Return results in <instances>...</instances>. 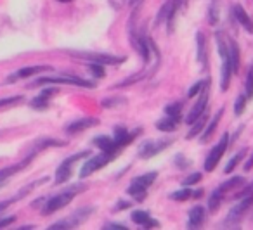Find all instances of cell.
Instances as JSON below:
<instances>
[{"label": "cell", "instance_id": "6da1fadb", "mask_svg": "<svg viewBox=\"0 0 253 230\" xmlns=\"http://www.w3.org/2000/svg\"><path fill=\"white\" fill-rule=\"evenodd\" d=\"M84 185H73V187L66 189V191H63L61 194L54 195V197L47 199V202L43 204V209L42 211L45 213V215H50V213H56L59 211V209H63L64 206H68L71 201H73V197L78 194V192L84 191Z\"/></svg>", "mask_w": 253, "mask_h": 230}, {"label": "cell", "instance_id": "7a4b0ae2", "mask_svg": "<svg viewBox=\"0 0 253 230\" xmlns=\"http://www.w3.org/2000/svg\"><path fill=\"white\" fill-rule=\"evenodd\" d=\"M155 180H156L155 171H151V173H146V175H141V177H137V178H134V180H132V184L128 185L126 192H128L130 195H134L135 201H142V199L146 197V194H148V189L151 187Z\"/></svg>", "mask_w": 253, "mask_h": 230}, {"label": "cell", "instance_id": "3957f363", "mask_svg": "<svg viewBox=\"0 0 253 230\" xmlns=\"http://www.w3.org/2000/svg\"><path fill=\"white\" fill-rule=\"evenodd\" d=\"M94 211H95V209L92 208V206H88V208H80V209H77L75 213H71L70 216H66L64 220H59V222L52 223V225H50V229H75V227H78V225H82L84 222H87Z\"/></svg>", "mask_w": 253, "mask_h": 230}, {"label": "cell", "instance_id": "277c9868", "mask_svg": "<svg viewBox=\"0 0 253 230\" xmlns=\"http://www.w3.org/2000/svg\"><path fill=\"white\" fill-rule=\"evenodd\" d=\"M71 56L78 57V59L90 61V63L102 64V66H118V64L125 63L123 56H109V54L101 52H71Z\"/></svg>", "mask_w": 253, "mask_h": 230}, {"label": "cell", "instance_id": "5b68a950", "mask_svg": "<svg viewBox=\"0 0 253 230\" xmlns=\"http://www.w3.org/2000/svg\"><path fill=\"white\" fill-rule=\"evenodd\" d=\"M227 147H229V133H224L222 139L218 140V144L210 151V154H208L207 159H205V170L213 171L215 168H217L218 161H220L222 156H224V153L227 151Z\"/></svg>", "mask_w": 253, "mask_h": 230}, {"label": "cell", "instance_id": "8992f818", "mask_svg": "<svg viewBox=\"0 0 253 230\" xmlns=\"http://www.w3.org/2000/svg\"><path fill=\"white\" fill-rule=\"evenodd\" d=\"M88 156H90V153L84 151V153H78V154H75V156L66 157V159L59 164V168H57V171H56V184H64V182L70 180L73 164L77 163L78 159H84V157H88Z\"/></svg>", "mask_w": 253, "mask_h": 230}, {"label": "cell", "instance_id": "52a82bcc", "mask_svg": "<svg viewBox=\"0 0 253 230\" xmlns=\"http://www.w3.org/2000/svg\"><path fill=\"white\" fill-rule=\"evenodd\" d=\"M113 157H115V156H113V154H108V153H101V154H97V156L88 157V159L84 163V166H82L80 177L87 178L88 175H92L94 171H97V170H101L102 166H106V164H108Z\"/></svg>", "mask_w": 253, "mask_h": 230}, {"label": "cell", "instance_id": "ba28073f", "mask_svg": "<svg viewBox=\"0 0 253 230\" xmlns=\"http://www.w3.org/2000/svg\"><path fill=\"white\" fill-rule=\"evenodd\" d=\"M43 83H66V85H78V87L85 88H94L95 83L87 81L84 78L78 77H47V78H39L33 85H43Z\"/></svg>", "mask_w": 253, "mask_h": 230}, {"label": "cell", "instance_id": "9c48e42d", "mask_svg": "<svg viewBox=\"0 0 253 230\" xmlns=\"http://www.w3.org/2000/svg\"><path fill=\"white\" fill-rule=\"evenodd\" d=\"M173 144V139H162V140H148L141 146L139 149V156L141 157H153L156 156L158 153L165 151L167 147Z\"/></svg>", "mask_w": 253, "mask_h": 230}, {"label": "cell", "instance_id": "30bf717a", "mask_svg": "<svg viewBox=\"0 0 253 230\" xmlns=\"http://www.w3.org/2000/svg\"><path fill=\"white\" fill-rule=\"evenodd\" d=\"M253 204V194L252 195H246V197H241L239 199V202L234 206V208L229 211L227 215V220H225V223H236L241 220V216L245 215L246 211H248L250 208H252Z\"/></svg>", "mask_w": 253, "mask_h": 230}, {"label": "cell", "instance_id": "8fae6325", "mask_svg": "<svg viewBox=\"0 0 253 230\" xmlns=\"http://www.w3.org/2000/svg\"><path fill=\"white\" fill-rule=\"evenodd\" d=\"M207 106H208V88L200 94V99H198V102L193 106V109L189 111V115L186 116L184 121H186L187 125H193V123L196 121V119L200 118L205 111H207Z\"/></svg>", "mask_w": 253, "mask_h": 230}, {"label": "cell", "instance_id": "7c38bea8", "mask_svg": "<svg viewBox=\"0 0 253 230\" xmlns=\"http://www.w3.org/2000/svg\"><path fill=\"white\" fill-rule=\"evenodd\" d=\"M222 57V68H220V90L225 92L231 83V75H232V64L231 57H229V50L224 54H220Z\"/></svg>", "mask_w": 253, "mask_h": 230}, {"label": "cell", "instance_id": "4fadbf2b", "mask_svg": "<svg viewBox=\"0 0 253 230\" xmlns=\"http://www.w3.org/2000/svg\"><path fill=\"white\" fill-rule=\"evenodd\" d=\"M139 132V130H137ZM137 132H128L126 128H123V126H116L115 128V144L118 146V149H123L125 146H128V144L132 142V140L137 137Z\"/></svg>", "mask_w": 253, "mask_h": 230}, {"label": "cell", "instance_id": "5bb4252c", "mask_svg": "<svg viewBox=\"0 0 253 230\" xmlns=\"http://www.w3.org/2000/svg\"><path fill=\"white\" fill-rule=\"evenodd\" d=\"M97 123L99 121L95 118L75 119L73 123H70V125L66 126V132L70 133V135H75V133H80V132H84V130H87V128H92V126H95Z\"/></svg>", "mask_w": 253, "mask_h": 230}, {"label": "cell", "instance_id": "9a60e30c", "mask_svg": "<svg viewBox=\"0 0 253 230\" xmlns=\"http://www.w3.org/2000/svg\"><path fill=\"white\" fill-rule=\"evenodd\" d=\"M94 144L102 151V153H108V154H113L116 156L118 154V146L115 144V139L113 137H108V135H101V137H95L94 139Z\"/></svg>", "mask_w": 253, "mask_h": 230}, {"label": "cell", "instance_id": "2e32d148", "mask_svg": "<svg viewBox=\"0 0 253 230\" xmlns=\"http://www.w3.org/2000/svg\"><path fill=\"white\" fill-rule=\"evenodd\" d=\"M42 71H50V66H30V68H23V70L16 71L14 75H11L7 80V83H11V81H18L21 80V78H30L33 77V75L37 73H42Z\"/></svg>", "mask_w": 253, "mask_h": 230}, {"label": "cell", "instance_id": "e0dca14e", "mask_svg": "<svg viewBox=\"0 0 253 230\" xmlns=\"http://www.w3.org/2000/svg\"><path fill=\"white\" fill-rule=\"evenodd\" d=\"M196 45H198V61H200L201 66L207 70L208 66V43L205 33H198L196 35Z\"/></svg>", "mask_w": 253, "mask_h": 230}, {"label": "cell", "instance_id": "ac0fdd59", "mask_svg": "<svg viewBox=\"0 0 253 230\" xmlns=\"http://www.w3.org/2000/svg\"><path fill=\"white\" fill-rule=\"evenodd\" d=\"M132 222L137 223V225H141V227H144V229H153V227L160 225L156 220L151 218V213L149 211H134L132 213Z\"/></svg>", "mask_w": 253, "mask_h": 230}, {"label": "cell", "instance_id": "d6986e66", "mask_svg": "<svg viewBox=\"0 0 253 230\" xmlns=\"http://www.w3.org/2000/svg\"><path fill=\"white\" fill-rule=\"evenodd\" d=\"M205 223V208L203 206H194L189 211V218H187V225L189 229H198Z\"/></svg>", "mask_w": 253, "mask_h": 230}, {"label": "cell", "instance_id": "ffe728a7", "mask_svg": "<svg viewBox=\"0 0 253 230\" xmlns=\"http://www.w3.org/2000/svg\"><path fill=\"white\" fill-rule=\"evenodd\" d=\"M234 16L238 19V23L246 30L248 33H253V19L248 16V12L241 7V5H234Z\"/></svg>", "mask_w": 253, "mask_h": 230}, {"label": "cell", "instance_id": "44dd1931", "mask_svg": "<svg viewBox=\"0 0 253 230\" xmlns=\"http://www.w3.org/2000/svg\"><path fill=\"white\" fill-rule=\"evenodd\" d=\"M222 115H224V109H218V111L215 113L213 119H211V121H210V125L207 126V130H205V132H203V135L200 137V142H201V144H207L208 140H210V137L213 135V132H215V130H217L218 123H220Z\"/></svg>", "mask_w": 253, "mask_h": 230}, {"label": "cell", "instance_id": "7402d4cb", "mask_svg": "<svg viewBox=\"0 0 253 230\" xmlns=\"http://www.w3.org/2000/svg\"><path fill=\"white\" fill-rule=\"evenodd\" d=\"M56 88H47V90H43L40 95H37L35 99L32 101V108L35 109H45L49 108V99L52 97L54 94H56Z\"/></svg>", "mask_w": 253, "mask_h": 230}, {"label": "cell", "instance_id": "603a6c76", "mask_svg": "<svg viewBox=\"0 0 253 230\" xmlns=\"http://www.w3.org/2000/svg\"><path fill=\"white\" fill-rule=\"evenodd\" d=\"M207 121H208V116H207V113H203V115H201L200 118L191 125V130H189V133H187V139L191 140L196 135H200V132L205 128V125H207Z\"/></svg>", "mask_w": 253, "mask_h": 230}, {"label": "cell", "instance_id": "cb8c5ba5", "mask_svg": "<svg viewBox=\"0 0 253 230\" xmlns=\"http://www.w3.org/2000/svg\"><path fill=\"white\" fill-rule=\"evenodd\" d=\"M229 57H231L232 64V73H238L239 71V47L234 40L229 42Z\"/></svg>", "mask_w": 253, "mask_h": 230}, {"label": "cell", "instance_id": "d4e9b609", "mask_svg": "<svg viewBox=\"0 0 253 230\" xmlns=\"http://www.w3.org/2000/svg\"><path fill=\"white\" fill-rule=\"evenodd\" d=\"M177 123H179V119L167 116V118L160 119V121L156 123V128H158L160 132H173V130L177 128Z\"/></svg>", "mask_w": 253, "mask_h": 230}, {"label": "cell", "instance_id": "484cf974", "mask_svg": "<svg viewBox=\"0 0 253 230\" xmlns=\"http://www.w3.org/2000/svg\"><path fill=\"white\" fill-rule=\"evenodd\" d=\"M224 194H225V192L222 191L220 187L215 189V191H213V194H211L210 201H208V208H210L211 211H217V209L220 208L222 201H224Z\"/></svg>", "mask_w": 253, "mask_h": 230}, {"label": "cell", "instance_id": "4316f807", "mask_svg": "<svg viewBox=\"0 0 253 230\" xmlns=\"http://www.w3.org/2000/svg\"><path fill=\"white\" fill-rule=\"evenodd\" d=\"M246 153H248V149H246V147H243V149L239 151V153L236 154V156H232L231 161H229L227 166H225V170H224L225 173H232V171H234V168L239 164V161H243V157L246 156Z\"/></svg>", "mask_w": 253, "mask_h": 230}, {"label": "cell", "instance_id": "83f0119b", "mask_svg": "<svg viewBox=\"0 0 253 230\" xmlns=\"http://www.w3.org/2000/svg\"><path fill=\"white\" fill-rule=\"evenodd\" d=\"M172 5H173V0H167L165 4H163V7L160 9L158 16H156V26L163 25V21H165V19L169 18L170 11H172Z\"/></svg>", "mask_w": 253, "mask_h": 230}, {"label": "cell", "instance_id": "f1b7e54d", "mask_svg": "<svg viewBox=\"0 0 253 230\" xmlns=\"http://www.w3.org/2000/svg\"><path fill=\"white\" fill-rule=\"evenodd\" d=\"M208 85H210V80H201V81H198V83H194L193 87L187 90V97H196V95H200L203 90H207L208 88Z\"/></svg>", "mask_w": 253, "mask_h": 230}, {"label": "cell", "instance_id": "f546056e", "mask_svg": "<svg viewBox=\"0 0 253 230\" xmlns=\"http://www.w3.org/2000/svg\"><path fill=\"white\" fill-rule=\"evenodd\" d=\"M245 184V178L243 177H232V178H229L227 182H224V184L220 185V189L224 192H227V191H232V189H238L239 185H243Z\"/></svg>", "mask_w": 253, "mask_h": 230}, {"label": "cell", "instance_id": "4dcf8cb0", "mask_svg": "<svg viewBox=\"0 0 253 230\" xmlns=\"http://www.w3.org/2000/svg\"><path fill=\"white\" fill-rule=\"evenodd\" d=\"M165 113H167V116H170V118L180 119V115H182V104H180V102H175V104H169L165 108Z\"/></svg>", "mask_w": 253, "mask_h": 230}, {"label": "cell", "instance_id": "1f68e13d", "mask_svg": "<svg viewBox=\"0 0 253 230\" xmlns=\"http://www.w3.org/2000/svg\"><path fill=\"white\" fill-rule=\"evenodd\" d=\"M218 14H220V9H218V0H213V4L210 5V11H208V21H210L211 26L218 23Z\"/></svg>", "mask_w": 253, "mask_h": 230}, {"label": "cell", "instance_id": "d6a6232c", "mask_svg": "<svg viewBox=\"0 0 253 230\" xmlns=\"http://www.w3.org/2000/svg\"><path fill=\"white\" fill-rule=\"evenodd\" d=\"M126 104L125 97H111V99H104L102 101V108L109 109V108H116V106H123Z\"/></svg>", "mask_w": 253, "mask_h": 230}, {"label": "cell", "instance_id": "836d02e7", "mask_svg": "<svg viewBox=\"0 0 253 230\" xmlns=\"http://www.w3.org/2000/svg\"><path fill=\"white\" fill-rule=\"evenodd\" d=\"M191 194H193V191H191V189H187L186 185H184V189H180V191L173 192V194L170 195V197H172L173 201H186V199L191 197Z\"/></svg>", "mask_w": 253, "mask_h": 230}, {"label": "cell", "instance_id": "e575fe53", "mask_svg": "<svg viewBox=\"0 0 253 230\" xmlns=\"http://www.w3.org/2000/svg\"><path fill=\"white\" fill-rule=\"evenodd\" d=\"M246 99H253V66L248 70V77H246Z\"/></svg>", "mask_w": 253, "mask_h": 230}, {"label": "cell", "instance_id": "d590c367", "mask_svg": "<svg viewBox=\"0 0 253 230\" xmlns=\"http://www.w3.org/2000/svg\"><path fill=\"white\" fill-rule=\"evenodd\" d=\"M245 108H246V95H239L236 99V104H234V115L236 116H241L245 113Z\"/></svg>", "mask_w": 253, "mask_h": 230}, {"label": "cell", "instance_id": "8d00e7d4", "mask_svg": "<svg viewBox=\"0 0 253 230\" xmlns=\"http://www.w3.org/2000/svg\"><path fill=\"white\" fill-rule=\"evenodd\" d=\"M88 70H90V73L94 75V78H102L106 75L104 66H102V64H97V63L88 64Z\"/></svg>", "mask_w": 253, "mask_h": 230}, {"label": "cell", "instance_id": "74e56055", "mask_svg": "<svg viewBox=\"0 0 253 230\" xmlns=\"http://www.w3.org/2000/svg\"><path fill=\"white\" fill-rule=\"evenodd\" d=\"M23 102L21 95H16V97H7V99H0V108H4V106H16Z\"/></svg>", "mask_w": 253, "mask_h": 230}, {"label": "cell", "instance_id": "f35d334b", "mask_svg": "<svg viewBox=\"0 0 253 230\" xmlns=\"http://www.w3.org/2000/svg\"><path fill=\"white\" fill-rule=\"evenodd\" d=\"M200 180H201V173H193V175H189V177H187L186 180L182 182V185H186V187H191V185L198 184Z\"/></svg>", "mask_w": 253, "mask_h": 230}, {"label": "cell", "instance_id": "ab89813d", "mask_svg": "<svg viewBox=\"0 0 253 230\" xmlns=\"http://www.w3.org/2000/svg\"><path fill=\"white\" fill-rule=\"evenodd\" d=\"M108 2H109V5H111L113 9H116V11H120V9L125 7V5L128 4L130 0H108Z\"/></svg>", "mask_w": 253, "mask_h": 230}, {"label": "cell", "instance_id": "60d3db41", "mask_svg": "<svg viewBox=\"0 0 253 230\" xmlns=\"http://www.w3.org/2000/svg\"><path fill=\"white\" fill-rule=\"evenodd\" d=\"M253 194V182L250 185H246L239 194H236V199H241V197H246V195H252Z\"/></svg>", "mask_w": 253, "mask_h": 230}, {"label": "cell", "instance_id": "b9f144b4", "mask_svg": "<svg viewBox=\"0 0 253 230\" xmlns=\"http://www.w3.org/2000/svg\"><path fill=\"white\" fill-rule=\"evenodd\" d=\"M175 164H177V168H180V170H182V168L187 166V159H184L182 154H177V156H175Z\"/></svg>", "mask_w": 253, "mask_h": 230}, {"label": "cell", "instance_id": "7bdbcfd3", "mask_svg": "<svg viewBox=\"0 0 253 230\" xmlns=\"http://www.w3.org/2000/svg\"><path fill=\"white\" fill-rule=\"evenodd\" d=\"M134 202H126V201H120V204L115 206V211H120V209H125V208H130Z\"/></svg>", "mask_w": 253, "mask_h": 230}, {"label": "cell", "instance_id": "ee69618b", "mask_svg": "<svg viewBox=\"0 0 253 230\" xmlns=\"http://www.w3.org/2000/svg\"><path fill=\"white\" fill-rule=\"evenodd\" d=\"M14 220H16V216H9V218L0 220V229H2V227H7V225H11V223H14Z\"/></svg>", "mask_w": 253, "mask_h": 230}, {"label": "cell", "instance_id": "f6af8a7d", "mask_svg": "<svg viewBox=\"0 0 253 230\" xmlns=\"http://www.w3.org/2000/svg\"><path fill=\"white\" fill-rule=\"evenodd\" d=\"M252 166H253V154H252V157H250V159L245 163V170L250 171V170H252Z\"/></svg>", "mask_w": 253, "mask_h": 230}, {"label": "cell", "instance_id": "bcb514c9", "mask_svg": "<svg viewBox=\"0 0 253 230\" xmlns=\"http://www.w3.org/2000/svg\"><path fill=\"white\" fill-rule=\"evenodd\" d=\"M11 202H12V201H4V202H0V213L4 211V209L7 208V206L11 204Z\"/></svg>", "mask_w": 253, "mask_h": 230}, {"label": "cell", "instance_id": "7dc6e473", "mask_svg": "<svg viewBox=\"0 0 253 230\" xmlns=\"http://www.w3.org/2000/svg\"><path fill=\"white\" fill-rule=\"evenodd\" d=\"M108 227H113V229H125V225H122V223H109Z\"/></svg>", "mask_w": 253, "mask_h": 230}, {"label": "cell", "instance_id": "c3c4849f", "mask_svg": "<svg viewBox=\"0 0 253 230\" xmlns=\"http://www.w3.org/2000/svg\"><path fill=\"white\" fill-rule=\"evenodd\" d=\"M191 195H193V197H201V195H203V191H201V189H200V191H196V192H193V194H191Z\"/></svg>", "mask_w": 253, "mask_h": 230}, {"label": "cell", "instance_id": "681fc988", "mask_svg": "<svg viewBox=\"0 0 253 230\" xmlns=\"http://www.w3.org/2000/svg\"><path fill=\"white\" fill-rule=\"evenodd\" d=\"M137 2H139V0H130L128 4H130V5H137Z\"/></svg>", "mask_w": 253, "mask_h": 230}, {"label": "cell", "instance_id": "f907efd6", "mask_svg": "<svg viewBox=\"0 0 253 230\" xmlns=\"http://www.w3.org/2000/svg\"><path fill=\"white\" fill-rule=\"evenodd\" d=\"M57 2H64L66 4V2H71V0H57Z\"/></svg>", "mask_w": 253, "mask_h": 230}, {"label": "cell", "instance_id": "816d5d0a", "mask_svg": "<svg viewBox=\"0 0 253 230\" xmlns=\"http://www.w3.org/2000/svg\"><path fill=\"white\" fill-rule=\"evenodd\" d=\"M0 185H2V182H0Z\"/></svg>", "mask_w": 253, "mask_h": 230}]
</instances>
